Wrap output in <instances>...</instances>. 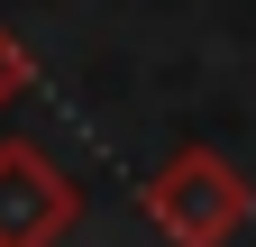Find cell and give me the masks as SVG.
I'll use <instances>...</instances> for the list:
<instances>
[{
    "instance_id": "1",
    "label": "cell",
    "mask_w": 256,
    "mask_h": 247,
    "mask_svg": "<svg viewBox=\"0 0 256 247\" xmlns=\"http://www.w3.org/2000/svg\"><path fill=\"white\" fill-rule=\"evenodd\" d=\"M138 202H146V220L174 247H238L247 220H256V183L220 156V146H174V156L146 174Z\"/></svg>"
},
{
    "instance_id": "2",
    "label": "cell",
    "mask_w": 256,
    "mask_h": 247,
    "mask_svg": "<svg viewBox=\"0 0 256 247\" xmlns=\"http://www.w3.org/2000/svg\"><path fill=\"white\" fill-rule=\"evenodd\" d=\"M82 220V192L37 138H0V247H55Z\"/></svg>"
},
{
    "instance_id": "3",
    "label": "cell",
    "mask_w": 256,
    "mask_h": 247,
    "mask_svg": "<svg viewBox=\"0 0 256 247\" xmlns=\"http://www.w3.org/2000/svg\"><path fill=\"white\" fill-rule=\"evenodd\" d=\"M28 92H37V55H28V37H18V28H0V110H10V101H28Z\"/></svg>"
}]
</instances>
